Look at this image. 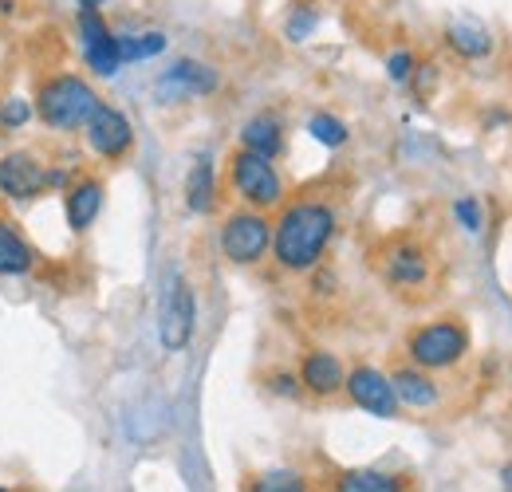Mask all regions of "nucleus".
Masks as SVG:
<instances>
[{"instance_id":"f257e3e1","label":"nucleus","mask_w":512,"mask_h":492,"mask_svg":"<svg viewBox=\"0 0 512 492\" xmlns=\"http://www.w3.org/2000/svg\"><path fill=\"white\" fill-rule=\"evenodd\" d=\"M339 233V209L320 193H300L280 205L272 217V260L280 272L308 276L316 264H323L327 248Z\"/></svg>"},{"instance_id":"f03ea898","label":"nucleus","mask_w":512,"mask_h":492,"mask_svg":"<svg viewBox=\"0 0 512 492\" xmlns=\"http://www.w3.org/2000/svg\"><path fill=\"white\" fill-rule=\"evenodd\" d=\"M99 91L87 75L79 71H52L36 83V119L48 126L52 134H83L91 115L99 111Z\"/></svg>"},{"instance_id":"7ed1b4c3","label":"nucleus","mask_w":512,"mask_h":492,"mask_svg":"<svg viewBox=\"0 0 512 492\" xmlns=\"http://www.w3.org/2000/svg\"><path fill=\"white\" fill-rule=\"evenodd\" d=\"M225 185L245 209H260V213H272L288 201V182H284L280 166L253 150H241V146L225 162Z\"/></svg>"},{"instance_id":"20e7f679","label":"nucleus","mask_w":512,"mask_h":492,"mask_svg":"<svg viewBox=\"0 0 512 492\" xmlns=\"http://www.w3.org/2000/svg\"><path fill=\"white\" fill-rule=\"evenodd\" d=\"M469 347H473V339L461 319H430L406 335V359L430 374L453 370L469 355Z\"/></svg>"},{"instance_id":"39448f33","label":"nucleus","mask_w":512,"mask_h":492,"mask_svg":"<svg viewBox=\"0 0 512 492\" xmlns=\"http://www.w3.org/2000/svg\"><path fill=\"white\" fill-rule=\"evenodd\" d=\"M217 245L221 256L237 268H256L268 260L272 252V217L260 213V209H233L225 221H221V233H217Z\"/></svg>"},{"instance_id":"423d86ee","label":"nucleus","mask_w":512,"mask_h":492,"mask_svg":"<svg viewBox=\"0 0 512 492\" xmlns=\"http://www.w3.org/2000/svg\"><path fill=\"white\" fill-rule=\"evenodd\" d=\"M379 276L390 292H426L434 284V256L418 237H390L379 248Z\"/></svg>"},{"instance_id":"0eeeda50","label":"nucleus","mask_w":512,"mask_h":492,"mask_svg":"<svg viewBox=\"0 0 512 492\" xmlns=\"http://www.w3.org/2000/svg\"><path fill=\"white\" fill-rule=\"evenodd\" d=\"M193 331H197V296H193L190 280H186L182 272H174L170 284H166V292H162V315H158L162 347H166L170 355L186 351Z\"/></svg>"},{"instance_id":"6e6552de","label":"nucleus","mask_w":512,"mask_h":492,"mask_svg":"<svg viewBox=\"0 0 512 492\" xmlns=\"http://www.w3.org/2000/svg\"><path fill=\"white\" fill-rule=\"evenodd\" d=\"M75 40H79V52H83V67L91 75L111 79V75L123 71L119 32H111L103 12H75Z\"/></svg>"},{"instance_id":"1a4fd4ad","label":"nucleus","mask_w":512,"mask_h":492,"mask_svg":"<svg viewBox=\"0 0 512 492\" xmlns=\"http://www.w3.org/2000/svg\"><path fill=\"white\" fill-rule=\"evenodd\" d=\"M343 394L351 398L355 410H363V414H371V418H386V422H390V418L402 414V406H398V398H394V386H390V374L379 367H371V363H359V367L347 370Z\"/></svg>"},{"instance_id":"9d476101","label":"nucleus","mask_w":512,"mask_h":492,"mask_svg":"<svg viewBox=\"0 0 512 492\" xmlns=\"http://www.w3.org/2000/svg\"><path fill=\"white\" fill-rule=\"evenodd\" d=\"M48 193V166L32 150H4L0 154V197L12 205H28Z\"/></svg>"},{"instance_id":"9b49d317","label":"nucleus","mask_w":512,"mask_h":492,"mask_svg":"<svg viewBox=\"0 0 512 492\" xmlns=\"http://www.w3.org/2000/svg\"><path fill=\"white\" fill-rule=\"evenodd\" d=\"M83 138H87V146H91L95 158L123 162L130 150H134V123L127 119V111H119L111 103H99V111L91 115V123L83 126Z\"/></svg>"},{"instance_id":"f8f14e48","label":"nucleus","mask_w":512,"mask_h":492,"mask_svg":"<svg viewBox=\"0 0 512 492\" xmlns=\"http://www.w3.org/2000/svg\"><path fill=\"white\" fill-rule=\"evenodd\" d=\"M221 87V71L213 63H201L193 56L174 60L158 75V95L162 103H182V99H209Z\"/></svg>"},{"instance_id":"ddd939ff","label":"nucleus","mask_w":512,"mask_h":492,"mask_svg":"<svg viewBox=\"0 0 512 492\" xmlns=\"http://www.w3.org/2000/svg\"><path fill=\"white\" fill-rule=\"evenodd\" d=\"M103 205H107V182L99 174H71L64 189V217L71 233H79V237L91 233Z\"/></svg>"},{"instance_id":"4468645a","label":"nucleus","mask_w":512,"mask_h":492,"mask_svg":"<svg viewBox=\"0 0 512 492\" xmlns=\"http://www.w3.org/2000/svg\"><path fill=\"white\" fill-rule=\"evenodd\" d=\"M296 378H300V386H304V394H312V398H335V394H343V382H347V367H343V359L339 355H331V351H308L304 359H300V370H296Z\"/></svg>"},{"instance_id":"2eb2a0df","label":"nucleus","mask_w":512,"mask_h":492,"mask_svg":"<svg viewBox=\"0 0 512 492\" xmlns=\"http://www.w3.org/2000/svg\"><path fill=\"white\" fill-rule=\"evenodd\" d=\"M390 374V386H394V398H398V406H406V410H438V402H442V386H438V378L430 374V370L414 367V363H402V367L386 370Z\"/></svg>"},{"instance_id":"dca6fc26","label":"nucleus","mask_w":512,"mask_h":492,"mask_svg":"<svg viewBox=\"0 0 512 492\" xmlns=\"http://www.w3.org/2000/svg\"><path fill=\"white\" fill-rule=\"evenodd\" d=\"M442 40H446V48L457 56V60L465 63H481L493 56V32L481 24V20H469V16H461V20H449L446 32H442Z\"/></svg>"},{"instance_id":"f3484780","label":"nucleus","mask_w":512,"mask_h":492,"mask_svg":"<svg viewBox=\"0 0 512 492\" xmlns=\"http://www.w3.org/2000/svg\"><path fill=\"white\" fill-rule=\"evenodd\" d=\"M36 264H40V252L24 237V229L12 225L8 217H0V276H8V280L32 276Z\"/></svg>"},{"instance_id":"a211bd4d","label":"nucleus","mask_w":512,"mask_h":492,"mask_svg":"<svg viewBox=\"0 0 512 492\" xmlns=\"http://www.w3.org/2000/svg\"><path fill=\"white\" fill-rule=\"evenodd\" d=\"M284 119L276 115V111H260L253 119H245L241 126V150H253L260 158H280L284 154Z\"/></svg>"},{"instance_id":"6ab92c4d","label":"nucleus","mask_w":512,"mask_h":492,"mask_svg":"<svg viewBox=\"0 0 512 492\" xmlns=\"http://www.w3.org/2000/svg\"><path fill=\"white\" fill-rule=\"evenodd\" d=\"M182 197H186V209H190L193 217H209L217 209V166H213L209 154H197L193 158Z\"/></svg>"},{"instance_id":"aec40b11","label":"nucleus","mask_w":512,"mask_h":492,"mask_svg":"<svg viewBox=\"0 0 512 492\" xmlns=\"http://www.w3.org/2000/svg\"><path fill=\"white\" fill-rule=\"evenodd\" d=\"M331 492H410V477L390 469H339Z\"/></svg>"},{"instance_id":"412c9836","label":"nucleus","mask_w":512,"mask_h":492,"mask_svg":"<svg viewBox=\"0 0 512 492\" xmlns=\"http://www.w3.org/2000/svg\"><path fill=\"white\" fill-rule=\"evenodd\" d=\"M241 492H312V477L304 469H292V465H276V469H260L253 473Z\"/></svg>"},{"instance_id":"4be33fe9","label":"nucleus","mask_w":512,"mask_h":492,"mask_svg":"<svg viewBox=\"0 0 512 492\" xmlns=\"http://www.w3.org/2000/svg\"><path fill=\"white\" fill-rule=\"evenodd\" d=\"M166 52V32L150 28V32H119V56L127 63H146Z\"/></svg>"},{"instance_id":"5701e85b","label":"nucleus","mask_w":512,"mask_h":492,"mask_svg":"<svg viewBox=\"0 0 512 492\" xmlns=\"http://www.w3.org/2000/svg\"><path fill=\"white\" fill-rule=\"evenodd\" d=\"M320 8L312 4V0H296L292 8H288V16H284V40L288 44H304V40H312L316 36V28H320Z\"/></svg>"},{"instance_id":"b1692460","label":"nucleus","mask_w":512,"mask_h":492,"mask_svg":"<svg viewBox=\"0 0 512 492\" xmlns=\"http://www.w3.org/2000/svg\"><path fill=\"white\" fill-rule=\"evenodd\" d=\"M308 134L327 146V150H339V146H347V138H351V126L343 123L339 115H331V111H316L312 119H308Z\"/></svg>"},{"instance_id":"393cba45","label":"nucleus","mask_w":512,"mask_h":492,"mask_svg":"<svg viewBox=\"0 0 512 492\" xmlns=\"http://www.w3.org/2000/svg\"><path fill=\"white\" fill-rule=\"evenodd\" d=\"M32 119H36L32 99H24V95H8V99L0 103V134H20Z\"/></svg>"},{"instance_id":"a878e982","label":"nucleus","mask_w":512,"mask_h":492,"mask_svg":"<svg viewBox=\"0 0 512 492\" xmlns=\"http://www.w3.org/2000/svg\"><path fill=\"white\" fill-rule=\"evenodd\" d=\"M418 52L414 48H394L390 56H386V79L390 83H398V87H406L410 79H414V71H418Z\"/></svg>"},{"instance_id":"bb28decb","label":"nucleus","mask_w":512,"mask_h":492,"mask_svg":"<svg viewBox=\"0 0 512 492\" xmlns=\"http://www.w3.org/2000/svg\"><path fill=\"white\" fill-rule=\"evenodd\" d=\"M453 221L469 233V237H477L481 229H485V213H481V201L477 197H457L453 201Z\"/></svg>"},{"instance_id":"cd10ccee","label":"nucleus","mask_w":512,"mask_h":492,"mask_svg":"<svg viewBox=\"0 0 512 492\" xmlns=\"http://www.w3.org/2000/svg\"><path fill=\"white\" fill-rule=\"evenodd\" d=\"M268 390L280 394V398H292V402L304 394V386H300V378H296L292 370H276V374H268Z\"/></svg>"},{"instance_id":"c85d7f7f","label":"nucleus","mask_w":512,"mask_h":492,"mask_svg":"<svg viewBox=\"0 0 512 492\" xmlns=\"http://www.w3.org/2000/svg\"><path fill=\"white\" fill-rule=\"evenodd\" d=\"M308 276H312V292H316V296H335V284H339L335 268H327V264H316Z\"/></svg>"},{"instance_id":"c756f323","label":"nucleus","mask_w":512,"mask_h":492,"mask_svg":"<svg viewBox=\"0 0 512 492\" xmlns=\"http://www.w3.org/2000/svg\"><path fill=\"white\" fill-rule=\"evenodd\" d=\"M107 0H75V12H103Z\"/></svg>"},{"instance_id":"7c9ffc66","label":"nucleus","mask_w":512,"mask_h":492,"mask_svg":"<svg viewBox=\"0 0 512 492\" xmlns=\"http://www.w3.org/2000/svg\"><path fill=\"white\" fill-rule=\"evenodd\" d=\"M485 123H489V130H497V123H512V115H509V111H493Z\"/></svg>"},{"instance_id":"2f4dec72","label":"nucleus","mask_w":512,"mask_h":492,"mask_svg":"<svg viewBox=\"0 0 512 492\" xmlns=\"http://www.w3.org/2000/svg\"><path fill=\"white\" fill-rule=\"evenodd\" d=\"M501 485H505V492H512V461L501 469Z\"/></svg>"},{"instance_id":"473e14b6","label":"nucleus","mask_w":512,"mask_h":492,"mask_svg":"<svg viewBox=\"0 0 512 492\" xmlns=\"http://www.w3.org/2000/svg\"><path fill=\"white\" fill-rule=\"evenodd\" d=\"M0 12H4V16H12V0H0Z\"/></svg>"},{"instance_id":"72a5a7b5","label":"nucleus","mask_w":512,"mask_h":492,"mask_svg":"<svg viewBox=\"0 0 512 492\" xmlns=\"http://www.w3.org/2000/svg\"><path fill=\"white\" fill-rule=\"evenodd\" d=\"M0 492H12V489H4V485H0Z\"/></svg>"}]
</instances>
